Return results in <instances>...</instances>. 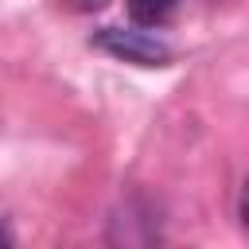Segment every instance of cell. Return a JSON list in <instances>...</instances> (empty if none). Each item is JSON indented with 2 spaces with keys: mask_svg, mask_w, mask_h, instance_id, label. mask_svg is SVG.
<instances>
[{
  "mask_svg": "<svg viewBox=\"0 0 249 249\" xmlns=\"http://www.w3.org/2000/svg\"><path fill=\"white\" fill-rule=\"evenodd\" d=\"M89 43L109 51L113 58H124L136 66H167L171 62V47L163 39H156L152 31H140V27H101Z\"/></svg>",
  "mask_w": 249,
  "mask_h": 249,
  "instance_id": "obj_1",
  "label": "cell"
},
{
  "mask_svg": "<svg viewBox=\"0 0 249 249\" xmlns=\"http://www.w3.org/2000/svg\"><path fill=\"white\" fill-rule=\"evenodd\" d=\"M128 16L136 27H160L171 19V12L179 8V0H124Z\"/></svg>",
  "mask_w": 249,
  "mask_h": 249,
  "instance_id": "obj_2",
  "label": "cell"
},
{
  "mask_svg": "<svg viewBox=\"0 0 249 249\" xmlns=\"http://www.w3.org/2000/svg\"><path fill=\"white\" fill-rule=\"evenodd\" d=\"M241 218H245V226H249V179H245V187H241Z\"/></svg>",
  "mask_w": 249,
  "mask_h": 249,
  "instance_id": "obj_3",
  "label": "cell"
},
{
  "mask_svg": "<svg viewBox=\"0 0 249 249\" xmlns=\"http://www.w3.org/2000/svg\"><path fill=\"white\" fill-rule=\"evenodd\" d=\"M0 249H12V233H8L4 222H0Z\"/></svg>",
  "mask_w": 249,
  "mask_h": 249,
  "instance_id": "obj_4",
  "label": "cell"
},
{
  "mask_svg": "<svg viewBox=\"0 0 249 249\" xmlns=\"http://www.w3.org/2000/svg\"><path fill=\"white\" fill-rule=\"evenodd\" d=\"M74 4H78V8H101L105 0H74Z\"/></svg>",
  "mask_w": 249,
  "mask_h": 249,
  "instance_id": "obj_5",
  "label": "cell"
}]
</instances>
